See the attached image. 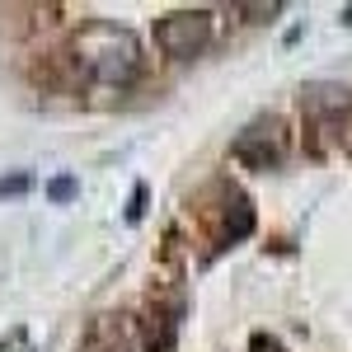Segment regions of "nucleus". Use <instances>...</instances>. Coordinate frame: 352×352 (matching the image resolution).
I'll return each mask as SVG.
<instances>
[{"instance_id": "1", "label": "nucleus", "mask_w": 352, "mask_h": 352, "mask_svg": "<svg viewBox=\"0 0 352 352\" xmlns=\"http://www.w3.org/2000/svg\"><path fill=\"white\" fill-rule=\"evenodd\" d=\"M76 61L99 85H127L141 71V47H136V38L127 28L109 24V19H94L76 38Z\"/></svg>"}, {"instance_id": "2", "label": "nucleus", "mask_w": 352, "mask_h": 352, "mask_svg": "<svg viewBox=\"0 0 352 352\" xmlns=\"http://www.w3.org/2000/svg\"><path fill=\"white\" fill-rule=\"evenodd\" d=\"M155 43L164 56H179L188 61L212 43V14L207 10H169L160 24H155Z\"/></svg>"}, {"instance_id": "3", "label": "nucleus", "mask_w": 352, "mask_h": 352, "mask_svg": "<svg viewBox=\"0 0 352 352\" xmlns=\"http://www.w3.org/2000/svg\"><path fill=\"white\" fill-rule=\"evenodd\" d=\"M300 104L305 113H343L348 109V89L343 85H305V94H300Z\"/></svg>"}, {"instance_id": "4", "label": "nucleus", "mask_w": 352, "mask_h": 352, "mask_svg": "<svg viewBox=\"0 0 352 352\" xmlns=\"http://www.w3.org/2000/svg\"><path fill=\"white\" fill-rule=\"evenodd\" d=\"M249 230H254V207L244 197H235V212H226V235L230 240H244Z\"/></svg>"}, {"instance_id": "5", "label": "nucleus", "mask_w": 352, "mask_h": 352, "mask_svg": "<svg viewBox=\"0 0 352 352\" xmlns=\"http://www.w3.org/2000/svg\"><path fill=\"white\" fill-rule=\"evenodd\" d=\"M28 174H10V179H0V197H19V192H28Z\"/></svg>"}, {"instance_id": "6", "label": "nucleus", "mask_w": 352, "mask_h": 352, "mask_svg": "<svg viewBox=\"0 0 352 352\" xmlns=\"http://www.w3.org/2000/svg\"><path fill=\"white\" fill-rule=\"evenodd\" d=\"M240 10L254 19V24H263V19H272V14H282V5H277V0H268V5H240Z\"/></svg>"}, {"instance_id": "7", "label": "nucleus", "mask_w": 352, "mask_h": 352, "mask_svg": "<svg viewBox=\"0 0 352 352\" xmlns=\"http://www.w3.org/2000/svg\"><path fill=\"white\" fill-rule=\"evenodd\" d=\"M52 202H71V197H76V179H52Z\"/></svg>"}]
</instances>
